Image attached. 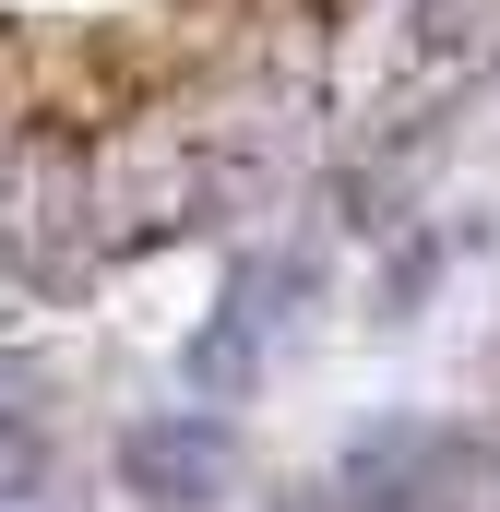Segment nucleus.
Returning <instances> with one entry per match:
<instances>
[{
  "mask_svg": "<svg viewBox=\"0 0 500 512\" xmlns=\"http://www.w3.org/2000/svg\"><path fill=\"white\" fill-rule=\"evenodd\" d=\"M274 298H298V262L250 251L239 274H227V298L203 310V334H191V358H179V382H191V405H239L250 382H262V358H274Z\"/></svg>",
  "mask_w": 500,
  "mask_h": 512,
  "instance_id": "nucleus-1",
  "label": "nucleus"
},
{
  "mask_svg": "<svg viewBox=\"0 0 500 512\" xmlns=\"http://www.w3.org/2000/svg\"><path fill=\"white\" fill-rule=\"evenodd\" d=\"M227 465H239V441H227L215 405H167V417H131L120 429V489L143 512H203L227 489Z\"/></svg>",
  "mask_w": 500,
  "mask_h": 512,
  "instance_id": "nucleus-2",
  "label": "nucleus"
}]
</instances>
